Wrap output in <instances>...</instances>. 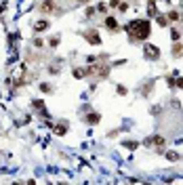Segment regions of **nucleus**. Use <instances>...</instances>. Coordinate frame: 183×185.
<instances>
[{
  "label": "nucleus",
  "instance_id": "6",
  "mask_svg": "<svg viewBox=\"0 0 183 185\" xmlns=\"http://www.w3.org/2000/svg\"><path fill=\"white\" fill-rule=\"evenodd\" d=\"M171 53H173V57L175 59H179V57H183V44L177 40L175 44H173V49H171Z\"/></svg>",
  "mask_w": 183,
  "mask_h": 185
},
{
  "label": "nucleus",
  "instance_id": "16",
  "mask_svg": "<svg viewBox=\"0 0 183 185\" xmlns=\"http://www.w3.org/2000/svg\"><path fill=\"white\" fill-rule=\"evenodd\" d=\"M137 145H139L137 141H124V147H128V149H135Z\"/></svg>",
  "mask_w": 183,
  "mask_h": 185
},
{
  "label": "nucleus",
  "instance_id": "12",
  "mask_svg": "<svg viewBox=\"0 0 183 185\" xmlns=\"http://www.w3.org/2000/svg\"><path fill=\"white\" fill-rule=\"evenodd\" d=\"M162 154H164L168 160H173V162H177V160H179V154H177V151H162Z\"/></svg>",
  "mask_w": 183,
  "mask_h": 185
},
{
  "label": "nucleus",
  "instance_id": "24",
  "mask_svg": "<svg viewBox=\"0 0 183 185\" xmlns=\"http://www.w3.org/2000/svg\"><path fill=\"white\" fill-rule=\"evenodd\" d=\"M34 46H42V40L40 38H34Z\"/></svg>",
  "mask_w": 183,
  "mask_h": 185
},
{
  "label": "nucleus",
  "instance_id": "22",
  "mask_svg": "<svg viewBox=\"0 0 183 185\" xmlns=\"http://www.w3.org/2000/svg\"><path fill=\"white\" fill-rule=\"evenodd\" d=\"M49 72H51V74H59V67H55V65H51V67H49Z\"/></svg>",
  "mask_w": 183,
  "mask_h": 185
},
{
  "label": "nucleus",
  "instance_id": "5",
  "mask_svg": "<svg viewBox=\"0 0 183 185\" xmlns=\"http://www.w3.org/2000/svg\"><path fill=\"white\" fill-rule=\"evenodd\" d=\"M55 9H57V7H55V2H53V0H47V2H42V4H40V13H44V15H47V13L51 15Z\"/></svg>",
  "mask_w": 183,
  "mask_h": 185
},
{
  "label": "nucleus",
  "instance_id": "11",
  "mask_svg": "<svg viewBox=\"0 0 183 185\" xmlns=\"http://www.w3.org/2000/svg\"><path fill=\"white\" fill-rule=\"evenodd\" d=\"M32 107H34V109H44V101H42V99H34V101H32Z\"/></svg>",
  "mask_w": 183,
  "mask_h": 185
},
{
  "label": "nucleus",
  "instance_id": "21",
  "mask_svg": "<svg viewBox=\"0 0 183 185\" xmlns=\"http://www.w3.org/2000/svg\"><path fill=\"white\" fill-rule=\"evenodd\" d=\"M118 95H126V88L122 84H118Z\"/></svg>",
  "mask_w": 183,
  "mask_h": 185
},
{
  "label": "nucleus",
  "instance_id": "1",
  "mask_svg": "<svg viewBox=\"0 0 183 185\" xmlns=\"http://www.w3.org/2000/svg\"><path fill=\"white\" fill-rule=\"evenodd\" d=\"M126 32H128V42H133V44L143 42V40L149 38L152 23L147 19H133L128 25H126Z\"/></svg>",
  "mask_w": 183,
  "mask_h": 185
},
{
  "label": "nucleus",
  "instance_id": "14",
  "mask_svg": "<svg viewBox=\"0 0 183 185\" xmlns=\"http://www.w3.org/2000/svg\"><path fill=\"white\" fill-rule=\"evenodd\" d=\"M152 143L158 145V147H162V145H164V137H158V135H156V137L152 139Z\"/></svg>",
  "mask_w": 183,
  "mask_h": 185
},
{
  "label": "nucleus",
  "instance_id": "17",
  "mask_svg": "<svg viewBox=\"0 0 183 185\" xmlns=\"http://www.w3.org/2000/svg\"><path fill=\"white\" fill-rule=\"evenodd\" d=\"M168 19H171V21H177V19H179V13H177V11H171V13H168Z\"/></svg>",
  "mask_w": 183,
  "mask_h": 185
},
{
  "label": "nucleus",
  "instance_id": "23",
  "mask_svg": "<svg viewBox=\"0 0 183 185\" xmlns=\"http://www.w3.org/2000/svg\"><path fill=\"white\" fill-rule=\"evenodd\" d=\"M57 44H59V38H57V36H55V38H51V46H57Z\"/></svg>",
  "mask_w": 183,
  "mask_h": 185
},
{
  "label": "nucleus",
  "instance_id": "7",
  "mask_svg": "<svg viewBox=\"0 0 183 185\" xmlns=\"http://www.w3.org/2000/svg\"><path fill=\"white\" fill-rule=\"evenodd\" d=\"M49 25H51V21H49V19H42V21H36V23H34V30H36V32H42V30H47Z\"/></svg>",
  "mask_w": 183,
  "mask_h": 185
},
{
  "label": "nucleus",
  "instance_id": "8",
  "mask_svg": "<svg viewBox=\"0 0 183 185\" xmlns=\"http://www.w3.org/2000/svg\"><path fill=\"white\" fill-rule=\"evenodd\" d=\"M99 120H101V116H99V114H95V111H93V114H88L86 118H84V122H86V124H99Z\"/></svg>",
  "mask_w": 183,
  "mask_h": 185
},
{
  "label": "nucleus",
  "instance_id": "19",
  "mask_svg": "<svg viewBox=\"0 0 183 185\" xmlns=\"http://www.w3.org/2000/svg\"><path fill=\"white\" fill-rule=\"evenodd\" d=\"M120 2H122V0H109V7H112V9H116Z\"/></svg>",
  "mask_w": 183,
  "mask_h": 185
},
{
  "label": "nucleus",
  "instance_id": "15",
  "mask_svg": "<svg viewBox=\"0 0 183 185\" xmlns=\"http://www.w3.org/2000/svg\"><path fill=\"white\" fill-rule=\"evenodd\" d=\"M158 23L164 28V25H168V23H171V19H168V17H164V15H158Z\"/></svg>",
  "mask_w": 183,
  "mask_h": 185
},
{
  "label": "nucleus",
  "instance_id": "20",
  "mask_svg": "<svg viewBox=\"0 0 183 185\" xmlns=\"http://www.w3.org/2000/svg\"><path fill=\"white\" fill-rule=\"evenodd\" d=\"M105 11H107L105 4H97V13H105Z\"/></svg>",
  "mask_w": 183,
  "mask_h": 185
},
{
  "label": "nucleus",
  "instance_id": "18",
  "mask_svg": "<svg viewBox=\"0 0 183 185\" xmlns=\"http://www.w3.org/2000/svg\"><path fill=\"white\" fill-rule=\"evenodd\" d=\"M171 38H173V40L177 42V40L181 38V32H179V30H173V36H171Z\"/></svg>",
  "mask_w": 183,
  "mask_h": 185
},
{
  "label": "nucleus",
  "instance_id": "2",
  "mask_svg": "<svg viewBox=\"0 0 183 185\" xmlns=\"http://www.w3.org/2000/svg\"><path fill=\"white\" fill-rule=\"evenodd\" d=\"M143 57H145L147 61H158V59H160V49H158V46H154V44H145V46H143Z\"/></svg>",
  "mask_w": 183,
  "mask_h": 185
},
{
  "label": "nucleus",
  "instance_id": "3",
  "mask_svg": "<svg viewBox=\"0 0 183 185\" xmlns=\"http://www.w3.org/2000/svg\"><path fill=\"white\" fill-rule=\"evenodd\" d=\"M82 36H84V40H86L88 44H93V46H95V44H101V36H99L97 30H86Z\"/></svg>",
  "mask_w": 183,
  "mask_h": 185
},
{
  "label": "nucleus",
  "instance_id": "26",
  "mask_svg": "<svg viewBox=\"0 0 183 185\" xmlns=\"http://www.w3.org/2000/svg\"><path fill=\"white\" fill-rule=\"evenodd\" d=\"M80 2H82V4H86V2H88V0H80Z\"/></svg>",
  "mask_w": 183,
  "mask_h": 185
},
{
  "label": "nucleus",
  "instance_id": "10",
  "mask_svg": "<svg viewBox=\"0 0 183 185\" xmlns=\"http://www.w3.org/2000/svg\"><path fill=\"white\" fill-rule=\"evenodd\" d=\"M147 15L149 17L156 15V0H149V2H147Z\"/></svg>",
  "mask_w": 183,
  "mask_h": 185
},
{
  "label": "nucleus",
  "instance_id": "13",
  "mask_svg": "<svg viewBox=\"0 0 183 185\" xmlns=\"http://www.w3.org/2000/svg\"><path fill=\"white\" fill-rule=\"evenodd\" d=\"M40 90H42V92H53V84L42 82V84H40Z\"/></svg>",
  "mask_w": 183,
  "mask_h": 185
},
{
  "label": "nucleus",
  "instance_id": "9",
  "mask_svg": "<svg viewBox=\"0 0 183 185\" xmlns=\"http://www.w3.org/2000/svg\"><path fill=\"white\" fill-rule=\"evenodd\" d=\"M67 128H70V124H67L65 120H61V122L55 126V133H57V135H65V133H67Z\"/></svg>",
  "mask_w": 183,
  "mask_h": 185
},
{
  "label": "nucleus",
  "instance_id": "25",
  "mask_svg": "<svg viewBox=\"0 0 183 185\" xmlns=\"http://www.w3.org/2000/svg\"><path fill=\"white\" fill-rule=\"evenodd\" d=\"M177 88H183V78H177Z\"/></svg>",
  "mask_w": 183,
  "mask_h": 185
},
{
  "label": "nucleus",
  "instance_id": "4",
  "mask_svg": "<svg viewBox=\"0 0 183 185\" xmlns=\"http://www.w3.org/2000/svg\"><path fill=\"white\" fill-rule=\"evenodd\" d=\"M105 28L109 30V32H118L120 30V23H118V19H114V17H105Z\"/></svg>",
  "mask_w": 183,
  "mask_h": 185
}]
</instances>
